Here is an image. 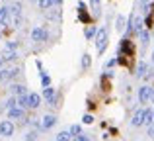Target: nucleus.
<instances>
[{
    "label": "nucleus",
    "instance_id": "obj_1",
    "mask_svg": "<svg viewBox=\"0 0 154 141\" xmlns=\"http://www.w3.org/2000/svg\"><path fill=\"white\" fill-rule=\"evenodd\" d=\"M96 47H98V53H103L105 47H107V30L102 27L96 34Z\"/></svg>",
    "mask_w": 154,
    "mask_h": 141
},
{
    "label": "nucleus",
    "instance_id": "obj_2",
    "mask_svg": "<svg viewBox=\"0 0 154 141\" xmlns=\"http://www.w3.org/2000/svg\"><path fill=\"white\" fill-rule=\"evenodd\" d=\"M135 53V47H133V41H129L127 37L125 39H121V43H119V57H131V55Z\"/></svg>",
    "mask_w": 154,
    "mask_h": 141
},
{
    "label": "nucleus",
    "instance_id": "obj_3",
    "mask_svg": "<svg viewBox=\"0 0 154 141\" xmlns=\"http://www.w3.org/2000/svg\"><path fill=\"white\" fill-rule=\"evenodd\" d=\"M31 39H33V41H37V43L47 41V30H45V27H41V26L33 27V30H31Z\"/></svg>",
    "mask_w": 154,
    "mask_h": 141
},
{
    "label": "nucleus",
    "instance_id": "obj_4",
    "mask_svg": "<svg viewBox=\"0 0 154 141\" xmlns=\"http://www.w3.org/2000/svg\"><path fill=\"white\" fill-rule=\"evenodd\" d=\"M14 123L10 122V120H4V122H0V135L2 137H10V135H14Z\"/></svg>",
    "mask_w": 154,
    "mask_h": 141
},
{
    "label": "nucleus",
    "instance_id": "obj_5",
    "mask_svg": "<svg viewBox=\"0 0 154 141\" xmlns=\"http://www.w3.org/2000/svg\"><path fill=\"white\" fill-rule=\"evenodd\" d=\"M150 92H152L150 86H140V88H139V100H140L143 104H146L148 100H150Z\"/></svg>",
    "mask_w": 154,
    "mask_h": 141
},
{
    "label": "nucleus",
    "instance_id": "obj_6",
    "mask_svg": "<svg viewBox=\"0 0 154 141\" xmlns=\"http://www.w3.org/2000/svg\"><path fill=\"white\" fill-rule=\"evenodd\" d=\"M131 123H133L135 127L144 126V110H137L135 116H133V120H131Z\"/></svg>",
    "mask_w": 154,
    "mask_h": 141
},
{
    "label": "nucleus",
    "instance_id": "obj_7",
    "mask_svg": "<svg viewBox=\"0 0 154 141\" xmlns=\"http://www.w3.org/2000/svg\"><path fill=\"white\" fill-rule=\"evenodd\" d=\"M55 123H57V118H55V116H51V114H47L45 118L41 120V130H51Z\"/></svg>",
    "mask_w": 154,
    "mask_h": 141
},
{
    "label": "nucleus",
    "instance_id": "obj_8",
    "mask_svg": "<svg viewBox=\"0 0 154 141\" xmlns=\"http://www.w3.org/2000/svg\"><path fill=\"white\" fill-rule=\"evenodd\" d=\"M18 118H26V110H22V108H12V110H8V120H18Z\"/></svg>",
    "mask_w": 154,
    "mask_h": 141
},
{
    "label": "nucleus",
    "instance_id": "obj_9",
    "mask_svg": "<svg viewBox=\"0 0 154 141\" xmlns=\"http://www.w3.org/2000/svg\"><path fill=\"white\" fill-rule=\"evenodd\" d=\"M18 69H4V71H0V80H10V79H14V76H18Z\"/></svg>",
    "mask_w": 154,
    "mask_h": 141
},
{
    "label": "nucleus",
    "instance_id": "obj_10",
    "mask_svg": "<svg viewBox=\"0 0 154 141\" xmlns=\"http://www.w3.org/2000/svg\"><path fill=\"white\" fill-rule=\"evenodd\" d=\"M78 16H80V20H82L84 24H90V16H88V12H86V4L84 2L78 4Z\"/></svg>",
    "mask_w": 154,
    "mask_h": 141
},
{
    "label": "nucleus",
    "instance_id": "obj_11",
    "mask_svg": "<svg viewBox=\"0 0 154 141\" xmlns=\"http://www.w3.org/2000/svg\"><path fill=\"white\" fill-rule=\"evenodd\" d=\"M8 20H10V8H2L0 10V26H8Z\"/></svg>",
    "mask_w": 154,
    "mask_h": 141
},
{
    "label": "nucleus",
    "instance_id": "obj_12",
    "mask_svg": "<svg viewBox=\"0 0 154 141\" xmlns=\"http://www.w3.org/2000/svg\"><path fill=\"white\" fill-rule=\"evenodd\" d=\"M146 72H148V65H146L144 61L137 65V72H135V75L139 76V79H143V76H146Z\"/></svg>",
    "mask_w": 154,
    "mask_h": 141
},
{
    "label": "nucleus",
    "instance_id": "obj_13",
    "mask_svg": "<svg viewBox=\"0 0 154 141\" xmlns=\"http://www.w3.org/2000/svg\"><path fill=\"white\" fill-rule=\"evenodd\" d=\"M27 98H29V108H39V104H41V96L39 94H27Z\"/></svg>",
    "mask_w": 154,
    "mask_h": 141
},
{
    "label": "nucleus",
    "instance_id": "obj_14",
    "mask_svg": "<svg viewBox=\"0 0 154 141\" xmlns=\"http://www.w3.org/2000/svg\"><path fill=\"white\" fill-rule=\"evenodd\" d=\"M10 16L12 18H20V16H22V6H20V2H14L10 6Z\"/></svg>",
    "mask_w": 154,
    "mask_h": 141
},
{
    "label": "nucleus",
    "instance_id": "obj_15",
    "mask_svg": "<svg viewBox=\"0 0 154 141\" xmlns=\"http://www.w3.org/2000/svg\"><path fill=\"white\" fill-rule=\"evenodd\" d=\"M43 96H45V98L49 100V106H55V90H53L51 86L43 90Z\"/></svg>",
    "mask_w": 154,
    "mask_h": 141
},
{
    "label": "nucleus",
    "instance_id": "obj_16",
    "mask_svg": "<svg viewBox=\"0 0 154 141\" xmlns=\"http://www.w3.org/2000/svg\"><path fill=\"white\" fill-rule=\"evenodd\" d=\"M18 108H22V110L29 108V98H27V94H23V96H20V98H18Z\"/></svg>",
    "mask_w": 154,
    "mask_h": 141
},
{
    "label": "nucleus",
    "instance_id": "obj_17",
    "mask_svg": "<svg viewBox=\"0 0 154 141\" xmlns=\"http://www.w3.org/2000/svg\"><path fill=\"white\" fill-rule=\"evenodd\" d=\"M152 122H154V112L152 110H144V126L150 127Z\"/></svg>",
    "mask_w": 154,
    "mask_h": 141
},
{
    "label": "nucleus",
    "instance_id": "obj_18",
    "mask_svg": "<svg viewBox=\"0 0 154 141\" xmlns=\"http://www.w3.org/2000/svg\"><path fill=\"white\" fill-rule=\"evenodd\" d=\"M37 4H39L41 10H49L53 4H55V0H37Z\"/></svg>",
    "mask_w": 154,
    "mask_h": 141
},
{
    "label": "nucleus",
    "instance_id": "obj_19",
    "mask_svg": "<svg viewBox=\"0 0 154 141\" xmlns=\"http://www.w3.org/2000/svg\"><path fill=\"white\" fill-rule=\"evenodd\" d=\"M12 92L23 96V94H26V86H23V84H14V86H12Z\"/></svg>",
    "mask_w": 154,
    "mask_h": 141
},
{
    "label": "nucleus",
    "instance_id": "obj_20",
    "mask_svg": "<svg viewBox=\"0 0 154 141\" xmlns=\"http://www.w3.org/2000/svg\"><path fill=\"white\" fill-rule=\"evenodd\" d=\"M115 27H117V31H123V30H125V18H123V16H117Z\"/></svg>",
    "mask_w": 154,
    "mask_h": 141
},
{
    "label": "nucleus",
    "instance_id": "obj_21",
    "mask_svg": "<svg viewBox=\"0 0 154 141\" xmlns=\"http://www.w3.org/2000/svg\"><path fill=\"white\" fill-rule=\"evenodd\" d=\"M16 57H18V55H16L14 51H6V49H4V53H2V59H4V61H14Z\"/></svg>",
    "mask_w": 154,
    "mask_h": 141
},
{
    "label": "nucleus",
    "instance_id": "obj_22",
    "mask_svg": "<svg viewBox=\"0 0 154 141\" xmlns=\"http://www.w3.org/2000/svg\"><path fill=\"white\" fill-rule=\"evenodd\" d=\"M55 141H70V133L68 131H60V133H57Z\"/></svg>",
    "mask_w": 154,
    "mask_h": 141
},
{
    "label": "nucleus",
    "instance_id": "obj_23",
    "mask_svg": "<svg viewBox=\"0 0 154 141\" xmlns=\"http://www.w3.org/2000/svg\"><path fill=\"white\" fill-rule=\"evenodd\" d=\"M68 133H70V135H74V137H78V135H82V127H80V126H70Z\"/></svg>",
    "mask_w": 154,
    "mask_h": 141
},
{
    "label": "nucleus",
    "instance_id": "obj_24",
    "mask_svg": "<svg viewBox=\"0 0 154 141\" xmlns=\"http://www.w3.org/2000/svg\"><path fill=\"white\" fill-rule=\"evenodd\" d=\"M148 39H150V34H148L146 30H143V34H140V41H143V45H146Z\"/></svg>",
    "mask_w": 154,
    "mask_h": 141
},
{
    "label": "nucleus",
    "instance_id": "obj_25",
    "mask_svg": "<svg viewBox=\"0 0 154 141\" xmlns=\"http://www.w3.org/2000/svg\"><path fill=\"white\" fill-rule=\"evenodd\" d=\"M92 65V59H90V55H84V57H82V67H84V69H88V67H90Z\"/></svg>",
    "mask_w": 154,
    "mask_h": 141
},
{
    "label": "nucleus",
    "instance_id": "obj_26",
    "mask_svg": "<svg viewBox=\"0 0 154 141\" xmlns=\"http://www.w3.org/2000/svg\"><path fill=\"white\" fill-rule=\"evenodd\" d=\"M96 34H98V30H96L94 26H90V27H88V30H86V37H88V39H90V37H94Z\"/></svg>",
    "mask_w": 154,
    "mask_h": 141
},
{
    "label": "nucleus",
    "instance_id": "obj_27",
    "mask_svg": "<svg viewBox=\"0 0 154 141\" xmlns=\"http://www.w3.org/2000/svg\"><path fill=\"white\" fill-rule=\"evenodd\" d=\"M37 139V131H27L26 133V141H35Z\"/></svg>",
    "mask_w": 154,
    "mask_h": 141
},
{
    "label": "nucleus",
    "instance_id": "obj_28",
    "mask_svg": "<svg viewBox=\"0 0 154 141\" xmlns=\"http://www.w3.org/2000/svg\"><path fill=\"white\" fill-rule=\"evenodd\" d=\"M82 122H84V123H88V126H90V123H94V116H92V114H84Z\"/></svg>",
    "mask_w": 154,
    "mask_h": 141
},
{
    "label": "nucleus",
    "instance_id": "obj_29",
    "mask_svg": "<svg viewBox=\"0 0 154 141\" xmlns=\"http://www.w3.org/2000/svg\"><path fill=\"white\" fill-rule=\"evenodd\" d=\"M41 84H43L45 88H49V86H51V79H49L47 75H43V76H41Z\"/></svg>",
    "mask_w": 154,
    "mask_h": 141
},
{
    "label": "nucleus",
    "instance_id": "obj_30",
    "mask_svg": "<svg viewBox=\"0 0 154 141\" xmlns=\"http://www.w3.org/2000/svg\"><path fill=\"white\" fill-rule=\"evenodd\" d=\"M18 47V41H8L6 43V51H14Z\"/></svg>",
    "mask_w": 154,
    "mask_h": 141
},
{
    "label": "nucleus",
    "instance_id": "obj_31",
    "mask_svg": "<svg viewBox=\"0 0 154 141\" xmlns=\"http://www.w3.org/2000/svg\"><path fill=\"white\" fill-rule=\"evenodd\" d=\"M144 26L152 27V14H148V16H146V20H144Z\"/></svg>",
    "mask_w": 154,
    "mask_h": 141
},
{
    "label": "nucleus",
    "instance_id": "obj_32",
    "mask_svg": "<svg viewBox=\"0 0 154 141\" xmlns=\"http://www.w3.org/2000/svg\"><path fill=\"white\" fill-rule=\"evenodd\" d=\"M148 137H152V139H154V123H152L150 127H148Z\"/></svg>",
    "mask_w": 154,
    "mask_h": 141
},
{
    "label": "nucleus",
    "instance_id": "obj_33",
    "mask_svg": "<svg viewBox=\"0 0 154 141\" xmlns=\"http://www.w3.org/2000/svg\"><path fill=\"white\" fill-rule=\"evenodd\" d=\"M113 65H117V59H111V61H107V67H113Z\"/></svg>",
    "mask_w": 154,
    "mask_h": 141
},
{
    "label": "nucleus",
    "instance_id": "obj_34",
    "mask_svg": "<svg viewBox=\"0 0 154 141\" xmlns=\"http://www.w3.org/2000/svg\"><path fill=\"white\" fill-rule=\"evenodd\" d=\"M150 100L154 102V88H152V92H150Z\"/></svg>",
    "mask_w": 154,
    "mask_h": 141
},
{
    "label": "nucleus",
    "instance_id": "obj_35",
    "mask_svg": "<svg viewBox=\"0 0 154 141\" xmlns=\"http://www.w3.org/2000/svg\"><path fill=\"white\" fill-rule=\"evenodd\" d=\"M140 2H144V4H146V2H148V0H140Z\"/></svg>",
    "mask_w": 154,
    "mask_h": 141
},
{
    "label": "nucleus",
    "instance_id": "obj_36",
    "mask_svg": "<svg viewBox=\"0 0 154 141\" xmlns=\"http://www.w3.org/2000/svg\"><path fill=\"white\" fill-rule=\"evenodd\" d=\"M152 61H154V51H152Z\"/></svg>",
    "mask_w": 154,
    "mask_h": 141
},
{
    "label": "nucleus",
    "instance_id": "obj_37",
    "mask_svg": "<svg viewBox=\"0 0 154 141\" xmlns=\"http://www.w3.org/2000/svg\"><path fill=\"white\" fill-rule=\"evenodd\" d=\"M0 65H2V59H0Z\"/></svg>",
    "mask_w": 154,
    "mask_h": 141
},
{
    "label": "nucleus",
    "instance_id": "obj_38",
    "mask_svg": "<svg viewBox=\"0 0 154 141\" xmlns=\"http://www.w3.org/2000/svg\"><path fill=\"white\" fill-rule=\"evenodd\" d=\"M33 2H37V0H33Z\"/></svg>",
    "mask_w": 154,
    "mask_h": 141
},
{
    "label": "nucleus",
    "instance_id": "obj_39",
    "mask_svg": "<svg viewBox=\"0 0 154 141\" xmlns=\"http://www.w3.org/2000/svg\"><path fill=\"white\" fill-rule=\"evenodd\" d=\"M0 2H2V0H0Z\"/></svg>",
    "mask_w": 154,
    "mask_h": 141
}]
</instances>
